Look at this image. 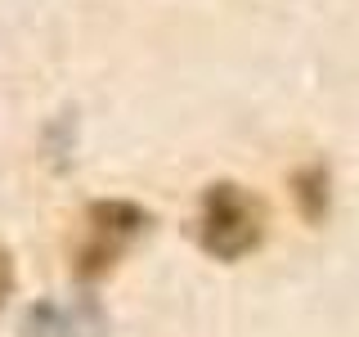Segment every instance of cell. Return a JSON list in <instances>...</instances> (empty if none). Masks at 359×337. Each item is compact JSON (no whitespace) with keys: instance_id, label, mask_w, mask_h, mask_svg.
<instances>
[{"instance_id":"1","label":"cell","mask_w":359,"mask_h":337,"mask_svg":"<svg viewBox=\"0 0 359 337\" xmlns=\"http://www.w3.org/2000/svg\"><path fill=\"white\" fill-rule=\"evenodd\" d=\"M261 239V207L233 185H216L202 198V247L216 256H243Z\"/></svg>"},{"instance_id":"2","label":"cell","mask_w":359,"mask_h":337,"mask_svg":"<svg viewBox=\"0 0 359 337\" xmlns=\"http://www.w3.org/2000/svg\"><path fill=\"white\" fill-rule=\"evenodd\" d=\"M140 230H144L140 207H130V202H99V207L90 211V243L81 247V275L108 270L112 256H117Z\"/></svg>"},{"instance_id":"3","label":"cell","mask_w":359,"mask_h":337,"mask_svg":"<svg viewBox=\"0 0 359 337\" xmlns=\"http://www.w3.org/2000/svg\"><path fill=\"white\" fill-rule=\"evenodd\" d=\"M9 288H14V270H9V261H5V252H0V306H5Z\"/></svg>"}]
</instances>
